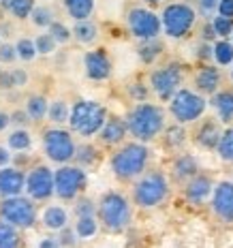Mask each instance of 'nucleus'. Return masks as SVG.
<instances>
[{"instance_id":"nucleus-52","label":"nucleus","mask_w":233,"mask_h":248,"mask_svg":"<svg viewBox=\"0 0 233 248\" xmlns=\"http://www.w3.org/2000/svg\"><path fill=\"white\" fill-rule=\"evenodd\" d=\"M216 15L233 17V0H220V2H218V13H216Z\"/></svg>"},{"instance_id":"nucleus-28","label":"nucleus","mask_w":233,"mask_h":248,"mask_svg":"<svg viewBox=\"0 0 233 248\" xmlns=\"http://www.w3.org/2000/svg\"><path fill=\"white\" fill-rule=\"evenodd\" d=\"M4 143L11 148L13 154H24V152L32 150L34 137H32V133H30V128H13V131L7 133Z\"/></svg>"},{"instance_id":"nucleus-26","label":"nucleus","mask_w":233,"mask_h":248,"mask_svg":"<svg viewBox=\"0 0 233 248\" xmlns=\"http://www.w3.org/2000/svg\"><path fill=\"white\" fill-rule=\"evenodd\" d=\"M24 109L30 116L32 124H41L47 120V111H49V99L43 92H32L26 96L24 101Z\"/></svg>"},{"instance_id":"nucleus-39","label":"nucleus","mask_w":233,"mask_h":248,"mask_svg":"<svg viewBox=\"0 0 233 248\" xmlns=\"http://www.w3.org/2000/svg\"><path fill=\"white\" fill-rule=\"evenodd\" d=\"M214 62L220 69L233 64V43L229 39H220L214 43Z\"/></svg>"},{"instance_id":"nucleus-46","label":"nucleus","mask_w":233,"mask_h":248,"mask_svg":"<svg viewBox=\"0 0 233 248\" xmlns=\"http://www.w3.org/2000/svg\"><path fill=\"white\" fill-rule=\"evenodd\" d=\"M218 2L220 0H197V11L203 19H212L218 13Z\"/></svg>"},{"instance_id":"nucleus-17","label":"nucleus","mask_w":233,"mask_h":248,"mask_svg":"<svg viewBox=\"0 0 233 248\" xmlns=\"http://www.w3.org/2000/svg\"><path fill=\"white\" fill-rule=\"evenodd\" d=\"M193 90H197L199 94L210 96L216 94V92L222 88V81H225V75H222L218 64H212V62H205L199 69L193 73Z\"/></svg>"},{"instance_id":"nucleus-8","label":"nucleus","mask_w":233,"mask_h":248,"mask_svg":"<svg viewBox=\"0 0 233 248\" xmlns=\"http://www.w3.org/2000/svg\"><path fill=\"white\" fill-rule=\"evenodd\" d=\"M41 148L49 163H73L77 152V137L69 126H49L41 133Z\"/></svg>"},{"instance_id":"nucleus-33","label":"nucleus","mask_w":233,"mask_h":248,"mask_svg":"<svg viewBox=\"0 0 233 248\" xmlns=\"http://www.w3.org/2000/svg\"><path fill=\"white\" fill-rule=\"evenodd\" d=\"M56 11L49 7V4H45V2H41V4H34V9H32V13H30V17H28V22L34 26V28H39V30H47L51 24L56 22Z\"/></svg>"},{"instance_id":"nucleus-38","label":"nucleus","mask_w":233,"mask_h":248,"mask_svg":"<svg viewBox=\"0 0 233 248\" xmlns=\"http://www.w3.org/2000/svg\"><path fill=\"white\" fill-rule=\"evenodd\" d=\"M13 43H15V49H17L19 62H26V64H28V62H34V60L39 58L34 39H30V37H17Z\"/></svg>"},{"instance_id":"nucleus-7","label":"nucleus","mask_w":233,"mask_h":248,"mask_svg":"<svg viewBox=\"0 0 233 248\" xmlns=\"http://www.w3.org/2000/svg\"><path fill=\"white\" fill-rule=\"evenodd\" d=\"M210 107L208 96L199 94L193 88H180L173 94V99L167 103V111L173 118V122L184 124V126H193L197 120L205 116Z\"/></svg>"},{"instance_id":"nucleus-42","label":"nucleus","mask_w":233,"mask_h":248,"mask_svg":"<svg viewBox=\"0 0 233 248\" xmlns=\"http://www.w3.org/2000/svg\"><path fill=\"white\" fill-rule=\"evenodd\" d=\"M34 45H37V54L39 56H51L58 47V43L54 41V37L45 30V32H39L37 37H34Z\"/></svg>"},{"instance_id":"nucleus-4","label":"nucleus","mask_w":233,"mask_h":248,"mask_svg":"<svg viewBox=\"0 0 233 248\" xmlns=\"http://www.w3.org/2000/svg\"><path fill=\"white\" fill-rule=\"evenodd\" d=\"M133 199L122 190H105L96 201V218L107 233H124L133 223Z\"/></svg>"},{"instance_id":"nucleus-18","label":"nucleus","mask_w":233,"mask_h":248,"mask_svg":"<svg viewBox=\"0 0 233 248\" xmlns=\"http://www.w3.org/2000/svg\"><path fill=\"white\" fill-rule=\"evenodd\" d=\"M214 178L205 171H199L195 178H190L188 182L182 186V195L186 199V203L190 205H203V203H210V197L214 193Z\"/></svg>"},{"instance_id":"nucleus-14","label":"nucleus","mask_w":233,"mask_h":248,"mask_svg":"<svg viewBox=\"0 0 233 248\" xmlns=\"http://www.w3.org/2000/svg\"><path fill=\"white\" fill-rule=\"evenodd\" d=\"M84 64V75L86 79L94 81V84H103V81H109L113 75V60L109 56V51L105 47H92L88 49L81 58Z\"/></svg>"},{"instance_id":"nucleus-41","label":"nucleus","mask_w":233,"mask_h":248,"mask_svg":"<svg viewBox=\"0 0 233 248\" xmlns=\"http://www.w3.org/2000/svg\"><path fill=\"white\" fill-rule=\"evenodd\" d=\"M212 28H214V32L218 39H229L233 34V17L214 15V17H212Z\"/></svg>"},{"instance_id":"nucleus-30","label":"nucleus","mask_w":233,"mask_h":248,"mask_svg":"<svg viewBox=\"0 0 233 248\" xmlns=\"http://www.w3.org/2000/svg\"><path fill=\"white\" fill-rule=\"evenodd\" d=\"M71 118V103L62 96L49 99V111H47V122L51 126H66Z\"/></svg>"},{"instance_id":"nucleus-24","label":"nucleus","mask_w":233,"mask_h":248,"mask_svg":"<svg viewBox=\"0 0 233 248\" xmlns=\"http://www.w3.org/2000/svg\"><path fill=\"white\" fill-rule=\"evenodd\" d=\"M73 41L77 45H84V47H94L101 39V26L94 19H81V22H73Z\"/></svg>"},{"instance_id":"nucleus-6","label":"nucleus","mask_w":233,"mask_h":248,"mask_svg":"<svg viewBox=\"0 0 233 248\" xmlns=\"http://www.w3.org/2000/svg\"><path fill=\"white\" fill-rule=\"evenodd\" d=\"M199 11L186 0H173L167 2L160 11V22H163V34L173 41H182L195 30Z\"/></svg>"},{"instance_id":"nucleus-1","label":"nucleus","mask_w":233,"mask_h":248,"mask_svg":"<svg viewBox=\"0 0 233 248\" xmlns=\"http://www.w3.org/2000/svg\"><path fill=\"white\" fill-rule=\"evenodd\" d=\"M150 158H152V152L148 143L126 139L109 154V171L120 184H133L150 167Z\"/></svg>"},{"instance_id":"nucleus-25","label":"nucleus","mask_w":233,"mask_h":248,"mask_svg":"<svg viewBox=\"0 0 233 248\" xmlns=\"http://www.w3.org/2000/svg\"><path fill=\"white\" fill-rule=\"evenodd\" d=\"M188 139H190V133L186 131L184 124H178V122L167 124V128H165L163 135H160V141H163L165 150H169V152H173V154L182 152L184 146L188 143Z\"/></svg>"},{"instance_id":"nucleus-31","label":"nucleus","mask_w":233,"mask_h":248,"mask_svg":"<svg viewBox=\"0 0 233 248\" xmlns=\"http://www.w3.org/2000/svg\"><path fill=\"white\" fill-rule=\"evenodd\" d=\"M101 146H94L90 141H84V143H77V152H75V158L73 163L79 165L84 169H92L96 167V163L101 161Z\"/></svg>"},{"instance_id":"nucleus-3","label":"nucleus","mask_w":233,"mask_h":248,"mask_svg":"<svg viewBox=\"0 0 233 248\" xmlns=\"http://www.w3.org/2000/svg\"><path fill=\"white\" fill-rule=\"evenodd\" d=\"M169 195H171V178L165 169L158 167H148L131 184V199L139 210L160 208L169 199Z\"/></svg>"},{"instance_id":"nucleus-45","label":"nucleus","mask_w":233,"mask_h":248,"mask_svg":"<svg viewBox=\"0 0 233 248\" xmlns=\"http://www.w3.org/2000/svg\"><path fill=\"white\" fill-rule=\"evenodd\" d=\"M128 94H131V99L135 103H141V101H148V94L152 90H150L148 84H141V81H133V84H128Z\"/></svg>"},{"instance_id":"nucleus-34","label":"nucleus","mask_w":233,"mask_h":248,"mask_svg":"<svg viewBox=\"0 0 233 248\" xmlns=\"http://www.w3.org/2000/svg\"><path fill=\"white\" fill-rule=\"evenodd\" d=\"M0 248H24L22 229L0 218Z\"/></svg>"},{"instance_id":"nucleus-13","label":"nucleus","mask_w":233,"mask_h":248,"mask_svg":"<svg viewBox=\"0 0 233 248\" xmlns=\"http://www.w3.org/2000/svg\"><path fill=\"white\" fill-rule=\"evenodd\" d=\"M32 201L43 203L49 201L51 197H56V188H54V171L49 165L37 163L26 171V193Z\"/></svg>"},{"instance_id":"nucleus-19","label":"nucleus","mask_w":233,"mask_h":248,"mask_svg":"<svg viewBox=\"0 0 233 248\" xmlns=\"http://www.w3.org/2000/svg\"><path fill=\"white\" fill-rule=\"evenodd\" d=\"M128 135V126H126V118L124 116H116V113H109L107 122L103 124V128L96 135V143L101 148H118L126 141Z\"/></svg>"},{"instance_id":"nucleus-21","label":"nucleus","mask_w":233,"mask_h":248,"mask_svg":"<svg viewBox=\"0 0 233 248\" xmlns=\"http://www.w3.org/2000/svg\"><path fill=\"white\" fill-rule=\"evenodd\" d=\"M26 193V171L22 167H2L0 169V199L17 197Z\"/></svg>"},{"instance_id":"nucleus-29","label":"nucleus","mask_w":233,"mask_h":248,"mask_svg":"<svg viewBox=\"0 0 233 248\" xmlns=\"http://www.w3.org/2000/svg\"><path fill=\"white\" fill-rule=\"evenodd\" d=\"M28 81H30V75L26 69L11 66V69L0 71V90H19V88L28 86Z\"/></svg>"},{"instance_id":"nucleus-2","label":"nucleus","mask_w":233,"mask_h":248,"mask_svg":"<svg viewBox=\"0 0 233 248\" xmlns=\"http://www.w3.org/2000/svg\"><path fill=\"white\" fill-rule=\"evenodd\" d=\"M167 113L169 111L160 103H152V101L135 103L124 116L126 118L128 135L143 143L158 139L167 128Z\"/></svg>"},{"instance_id":"nucleus-32","label":"nucleus","mask_w":233,"mask_h":248,"mask_svg":"<svg viewBox=\"0 0 233 248\" xmlns=\"http://www.w3.org/2000/svg\"><path fill=\"white\" fill-rule=\"evenodd\" d=\"M165 51V45L160 39H150V41H139L137 45V58L143 62V64L152 66Z\"/></svg>"},{"instance_id":"nucleus-20","label":"nucleus","mask_w":233,"mask_h":248,"mask_svg":"<svg viewBox=\"0 0 233 248\" xmlns=\"http://www.w3.org/2000/svg\"><path fill=\"white\" fill-rule=\"evenodd\" d=\"M201 171L199 161H197L195 154L190 152H178L171 158V165H169V178H171V184L184 186L190 178H195L197 173Z\"/></svg>"},{"instance_id":"nucleus-35","label":"nucleus","mask_w":233,"mask_h":248,"mask_svg":"<svg viewBox=\"0 0 233 248\" xmlns=\"http://www.w3.org/2000/svg\"><path fill=\"white\" fill-rule=\"evenodd\" d=\"M0 4H2V9L11 15L13 19L24 22V19L30 17V13H32L37 2H34V0H0Z\"/></svg>"},{"instance_id":"nucleus-50","label":"nucleus","mask_w":233,"mask_h":248,"mask_svg":"<svg viewBox=\"0 0 233 248\" xmlns=\"http://www.w3.org/2000/svg\"><path fill=\"white\" fill-rule=\"evenodd\" d=\"M13 163V152L7 143H0V169L2 167H9Z\"/></svg>"},{"instance_id":"nucleus-12","label":"nucleus","mask_w":233,"mask_h":248,"mask_svg":"<svg viewBox=\"0 0 233 248\" xmlns=\"http://www.w3.org/2000/svg\"><path fill=\"white\" fill-rule=\"evenodd\" d=\"M124 22H126L128 34L137 41L160 39V34H163L160 15L148 7H141V4H135V7L128 9L126 15H124Z\"/></svg>"},{"instance_id":"nucleus-54","label":"nucleus","mask_w":233,"mask_h":248,"mask_svg":"<svg viewBox=\"0 0 233 248\" xmlns=\"http://www.w3.org/2000/svg\"><path fill=\"white\" fill-rule=\"evenodd\" d=\"M229 79H231V84H233V64H231V71H229Z\"/></svg>"},{"instance_id":"nucleus-43","label":"nucleus","mask_w":233,"mask_h":248,"mask_svg":"<svg viewBox=\"0 0 233 248\" xmlns=\"http://www.w3.org/2000/svg\"><path fill=\"white\" fill-rule=\"evenodd\" d=\"M73 216L79 218V216H96V201H92L90 197L81 195L73 201Z\"/></svg>"},{"instance_id":"nucleus-15","label":"nucleus","mask_w":233,"mask_h":248,"mask_svg":"<svg viewBox=\"0 0 233 248\" xmlns=\"http://www.w3.org/2000/svg\"><path fill=\"white\" fill-rule=\"evenodd\" d=\"M210 212L220 225L233 227V180H220L210 197Z\"/></svg>"},{"instance_id":"nucleus-55","label":"nucleus","mask_w":233,"mask_h":248,"mask_svg":"<svg viewBox=\"0 0 233 248\" xmlns=\"http://www.w3.org/2000/svg\"><path fill=\"white\" fill-rule=\"evenodd\" d=\"M186 2H188V0H186Z\"/></svg>"},{"instance_id":"nucleus-23","label":"nucleus","mask_w":233,"mask_h":248,"mask_svg":"<svg viewBox=\"0 0 233 248\" xmlns=\"http://www.w3.org/2000/svg\"><path fill=\"white\" fill-rule=\"evenodd\" d=\"M210 107L214 109V116L222 124H233V88L222 86L216 94L210 96Z\"/></svg>"},{"instance_id":"nucleus-10","label":"nucleus","mask_w":233,"mask_h":248,"mask_svg":"<svg viewBox=\"0 0 233 248\" xmlns=\"http://www.w3.org/2000/svg\"><path fill=\"white\" fill-rule=\"evenodd\" d=\"M54 188H56V199L58 201L73 203L88 188V169L79 167L75 163L58 165V169L54 171Z\"/></svg>"},{"instance_id":"nucleus-22","label":"nucleus","mask_w":233,"mask_h":248,"mask_svg":"<svg viewBox=\"0 0 233 248\" xmlns=\"http://www.w3.org/2000/svg\"><path fill=\"white\" fill-rule=\"evenodd\" d=\"M39 223L49 233H60L71 225V214L62 203H47L39 212Z\"/></svg>"},{"instance_id":"nucleus-48","label":"nucleus","mask_w":233,"mask_h":248,"mask_svg":"<svg viewBox=\"0 0 233 248\" xmlns=\"http://www.w3.org/2000/svg\"><path fill=\"white\" fill-rule=\"evenodd\" d=\"M30 124H32V120H30V116L26 113L24 107H22V109H13L11 111V126H15V128H28Z\"/></svg>"},{"instance_id":"nucleus-40","label":"nucleus","mask_w":233,"mask_h":248,"mask_svg":"<svg viewBox=\"0 0 233 248\" xmlns=\"http://www.w3.org/2000/svg\"><path fill=\"white\" fill-rule=\"evenodd\" d=\"M47 32L54 37V41L58 45H69L71 41H73V30H71L69 26L62 22V19H56V22L47 28Z\"/></svg>"},{"instance_id":"nucleus-36","label":"nucleus","mask_w":233,"mask_h":248,"mask_svg":"<svg viewBox=\"0 0 233 248\" xmlns=\"http://www.w3.org/2000/svg\"><path fill=\"white\" fill-rule=\"evenodd\" d=\"M73 229L77 237H79V242H86V240H92L101 231V223H98L96 216H79V218H75Z\"/></svg>"},{"instance_id":"nucleus-47","label":"nucleus","mask_w":233,"mask_h":248,"mask_svg":"<svg viewBox=\"0 0 233 248\" xmlns=\"http://www.w3.org/2000/svg\"><path fill=\"white\" fill-rule=\"evenodd\" d=\"M58 237H60V242H62V246L64 248H75L77 244H79V237H77L73 225H69L66 229H62L58 233Z\"/></svg>"},{"instance_id":"nucleus-44","label":"nucleus","mask_w":233,"mask_h":248,"mask_svg":"<svg viewBox=\"0 0 233 248\" xmlns=\"http://www.w3.org/2000/svg\"><path fill=\"white\" fill-rule=\"evenodd\" d=\"M17 49H15V43L11 41H2L0 43V64L4 66H13L17 62Z\"/></svg>"},{"instance_id":"nucleus-27","label":"nucleus","mask_w":233,"mask_h":248,"mask_svg":"<svg viewBox=\"0 0 233 248\" xmlns=\"http://www.w3.org/2000/svg\"><path fill=\"white\" fill-rule=\"evenodd\" d=\"M62 9H64L66 17L73 22L81 19H90L96 11V0H62Z\"/></svg>"},{"instance_id":"nucleus-53","label":"nucleus","mask_w":233,"mask_h":248,"mask_svg":"<svg viewBox=\"0 0 233 248\" xmlns=\"http://www.w3.org/2000/svg\"><path fill=\"white\" fill-rule=\"evenodd\" d=\"M165 0H143V4H150V7H156V4H163Z\"/></svg>"},{"instance_id":"nucleus-49","label":"nucleus","mask_w":233,"mask_h":248,"mask_svg":"<svg viewBox=\"0 0 233 248\" xmlns=\"http://www.w3.org/2000/svg\"><path fill=\"white\" fill-rule=\"evenodd\" d=\"M37 248H64V246H62L58 233H49V235H43V237H41Z\"/></svg>"},{"instance_id":"nucleus-16","label":"nucleus","mask_w":233,"mask_h":248,"mask_svg":"<svg viewBox=\"0 0 233 248\" xmlns=\"http://www.w3.org/2000/svg\"><path fill=\"white\" fill-rule=\"evenodd\" d=\"M222 135V122L218 118H201L193 124V131H190V141L195 143L199 150H205V152H216Z\"/></svg>"},{"instance_id":"nucleus-37","label":"nucleus","mask_w":233,"mask_h":248,"mask_svg":"<svg viewBox=\"0 0 233 248\" xmlns=\"http://www.w3.org/2000/svg\"><path fill=\"white\" fill-rule=\"evenodd\" d=\"M216 154L222 163L233 165V124L222 128V135L218 141V148H216Z\"/></svg>"},{"instance_id":"nucleus-9","label":"nucleus","mask_w":233,"mask_h":248,"mask_svg":"<svg viewBox=\"0 0 233 248\" xmlns=\"http://www.w3.org/2000/svg\"><path fill=\"white\" fill-rule=\"evenodd\" d=\"M184 66L180 62H165V64H156L150 69L148 73V86L152 90V94L156 96L160 103H169L173 99V94L182 88L184 84Z\"/></svg>"},{"instance_id":"nucleus-5","label":"nucleus","mask_w":233,"mask_h":248,"mask_svg":"<svg viewBox=\"0 0 233 248\" xmlns=\"http://www.w3.org/2000/svg\"><path fill=\"white\" fill-rule=\"evenodd\" d=\"M109 118V111L103 103L90 99H77L71 103V118L66 126L81 139H92L98 135L103 124Z\"/></svg>"},{"instance_id":"nucleus-11","label":"nucleus","mask_w":233,"mask_h":248,"mask_svg":"<svg viewBox=\"0 0 233 248\" xmlns=\"http://www.w3.org/2000/svg\"><path fill=\"white\" fill-rule=\"evenodd\" d=\"M0 218L11 223L13 227H17L22 231L34 229V225L39 220L37 201H32L28 195L0 199Z\"/></svg>"},{"instance_id":"nucleus-51","label":"nucleus","mask_w":233,"mask_h":248,"mask_svg":"<svg viewBox=\"0 0 233 248\" xmlns=\"http://www.w3.org/2000/svg\"><path fill=\"white\" fill-rule=\"evenodd\" d=\"M9 128H11V111H7V109L0 107V135L7 133Z\"/></svg>"}]
</instances>
